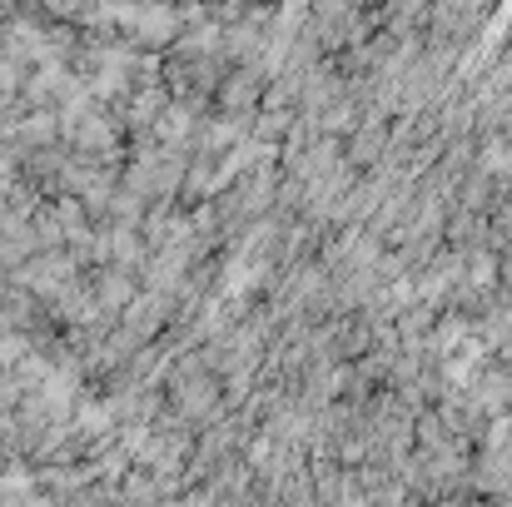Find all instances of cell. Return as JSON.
Wrapping results in <instances>:
<instances>
[{"mask_svg":"<svg viewBox=\"0 0 512 507\" xmlns=\"http://www.w3.org/2000/svg\"><path fill=\"white\" fill-rule=\"evenodd\" d=\"M488 418H503L512 408V363H493V368H478L473 383L463 388Z\"/></svg>","mask_w":512,"mask_h":507,"instance_id":"obj_1","label":"cell"}]
</instances>
